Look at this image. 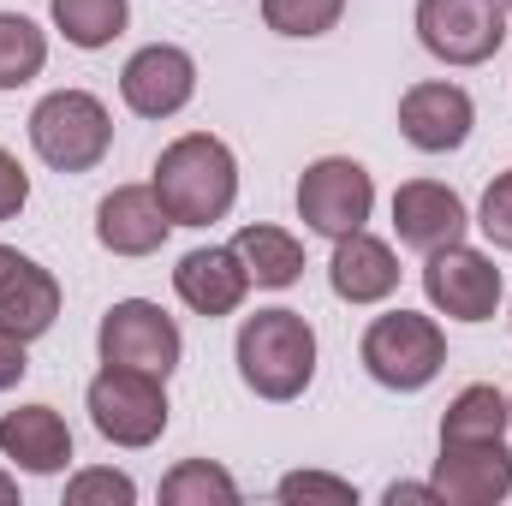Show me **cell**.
<instances>
[{
	"mask_svg": "<svg viewBox=\"0 0 512 506\" xmlns=\"http://www.w3.org/2000/svg\"><path fill=\"white\" fill-rule=\"evenodd\" d=\"M149 185L173 215V227H215L239 203V155L215 131H185L155 155Z\"/></svg>",
	"mask_w": 512,
	"mask_h": 506,
	"instance_id": "cell-1",
	"label": "cell"
},
{
	"mask_svg": "<svg viewBox=\"0 0 512 506\" xmlns=\"http://www.w3.org/2000/svg\"><path fill=\"white\" fill-rule=\"evenodd\" d=\"M233 358H239V376L251 387L256 399H298L310 381H316V328L274 304V310H256L239 322V340H233Z\"/></svg>",
	"mask_w": 512,
	"mask_h": 506,
	"instance_id": "cell-2",
	"label": "cell"
},
{
	"mask_svg": "<svg viewBox=\"0 0 512 506\" xmlns=\"http://www.w3.org/2000/svg\"><path fill=\"white\" fill-rule=\"evenodd\" d=\"M30 149L54 173H90L114 149V114L90 90H48L30 108Z\"/></svg>",
	"mask_w": 512,
	"mask_h": 506,
	"instance_id": "cell-3",
	"label": "cell"
},
{
	"mask_svg": "<svg viewBox=\"0 0 512 506\" xmlns=\"http://www.w3.org/2000/svg\"><path fill=\"white\" fill-rule=\"evenodd\" d=\"M358 364L370 381H382L387 393H423L429 381L447 370V334L435 316L417 310H387L364 328L358 340Z\"/></svg>",
	"mask_w": 512,
	"mask_h": 506,
	"instance_id": "cell-4",
	"label": "cell"
},
{
	"mask_svg": "<svg viewBox=\"0 0 512 506\" xmlns=\"http://www.w3.org/2000/svg\"><path fill=\"white\" fill-rule=\"evenodd\" d=\"M90 405V423L102 441L114 447H155L167 435V381L143 376V370H120V364H102V376L90 381L84 393Z\"/></svg>",
	"mask_w": 512,
	"mask_h": 506,
	"instance_id": "cell-5",
	"label": "cell"
},
{
	"mask_svg": "<svg viewBox=\"0 0 512 506\" xmlns=\"http://www.w3.org/2000/svg\"><path fill=\"white\" fill-rule=\"evenodd\" d=\"M370 209H376V179L364 161L352 155H322L304 167L298 179V221L322 239H346V233H364L370 227Z\"/></svg>",
	"mask_w": 512,
	"mask_h": 506,
	"instance_id": "cell-6",
	"label": "cell"
},
{
	"mask_svg": "<svg viewBox=\"0 0 512 506\" xmlns=\"http://www.w3.org/2000/svg\"><path fill=\"white\" fill-rule=\"evenodd\" d=\"M96 352H102V364L143 370V376L167 381L179 370V358H185V334H179V322H173L161 304H149V298H120V304H108V316H102V328H96Z\"/></svg>",
	"mask_w": 512,
	"mask_h": 506,
	"instance_id": "cell-7",
	"label": "cell"
},
{
	"mask_svg": "<svg viewBox=\"0 0 512 506\" xmlns=\"http://www.w3.org/2000/svg\"><path fill=\"white\" fill-rule=\"evenodd\" d=\"M507 0H417V42L441 66H483L507 42Z\"/></svg>",
	"mask_w": 512,
	"mask_h": 506,
	"instance_id": "cell-8",
	"label": "cell"
},
{
	"mask_svg": "<svg viewBox=\"0 0 512 506\" xmlns=\"http://www.w3.org/2000/svg\"><path fill=\"white\" fill-rule=\"evenodd\" d=\"M423 292H429V304H435V316H453V322H489L495 310H501V268H495V256L471 251L465 239L459 245H441V251H429L423 262Z\"/></svg>",
	"mask_w": 512,
	"mask_h": 506,
	"instance_id": "cell-9",
	"label": "cell"
},
{
	"mask_svg": "<svg viewBox=\"0 0 512 506\" xmlns=\"http://www.w3.org/2000/svg\"><path fill=\"white\" fill-rule=\"evenodd\" d=\"M197 96V60L179 42H149L137 48L120 72V102L137 120H173Z\"/></svg>",
	"mask_w": 512,
	"mask_h": 506,
	"instance_id": "cell-10",
	"label": "cell"
},
{
	"mask_svg": "<svg viewBox=\"0 0 512 506\" xmlns=\"http://www.w3.org/2000/svg\"><path fill=\"white\" fill-rule=\"evenodd\" d=\"M477 126V102L453 78H423L399 96V137L423 155H453Z\"/></svg>",
	"mask_w": 512,
	"mask_h": 506,
	"instance_id": "cell-11",
	"label": "cell"
},
{
	"mask_svg": "<svg viewBox=\"0 0 512 506\" xmlns=\"http://www.w3.org/2000/svg\"><path fill=\"white\" fill-rule=\"evenodd\" d=\"M429 483H435L441 506H501L512 495L507 441H441Z\"/></svg>",
	"mask_w": 512,
	"mask_h": 506,
	"instance_id": "cell-12",
	"label": "cell"
},
{
	"mask_svg": "<svg viewBox=\"0 0 512 506\" xmlns=\"http://www.w3.org/2000/svg\"><path fill=\"white\" fill-rule=\"evenodd\" d=\"M465 227H471V215H465V197L453 185H441V179H405L393 191V233H399L405 251L429 256V251H441V245H459Z\"/></svg>",
	"mask_w": 512,
	"mask_h": 506,
	"instance_id": "cell-13",
	"label": "cell"
},
{
	"mask_svg": "<svg viewBox=\"0 0 512 506\" xmlns=\"http://www.w3.org/2000/svg\"><path fill=\"white\" fill-rule=\"evenodd\" d=\"M173 233V215L161 209L155 185H114L96 203V245L114 256H155Z\"/></svg>",
	"mask_w": 512,
	"mask_h": 506,
	"instance_id": "cell-14",
	"label": "cell"
},
{
	"mask_svg": "<svg viewBox=\"0 0 512 506\" xmlns=\"http://www.w3.org/2000/svg\"><path fill=\"white\" fill-rule=\"evenodd\" d=\"M173 292H179V304L185 310H197V316H233L239 304H245V292H251V274H245V262L233 245H197V251L179 256V268H173Z\"/></svg>",
	"mask_w": 512,
	"mask_h": 506,
	"instance_id": "cell-15",
	"label": "cell"
},
{
	"mask_svg": "<svg viewBox=\"0 0 512 506\" xmlns=\"http://www.w3.org/2000/svg\"><path fill=\"white\" fill-rule=\"evenodd\" d=\"M0 459L30 477H60L72 465V429L54 405H18L0 417Z\"/></svg>",
	"mask_w": 512,
	"mask_h": 506,
	"instance_id": "cell-16",
	"label": "cell"
},
{
	"mask_svg": "<svg viewBox=\"0 0 512 506\" xmlns=\"http://www.w3.org/2000/svg\"><path fill=\"white\" fill-rule=\"evenodd\" d=\"M328 286L340 304H382L399 292V256L370 227L346 233V239H334V256H328Z\"/></svg>",
	"mask_w": 512,
	"mask_h": 506,
	"instance_id": "cell-17",
	"label": "cell"
},
{
	"mask_svg": "<svg viewBox=\"0 0 512 506\" xmlns=\"http://www.w3.org/2000/svg\"><path fill=\"white\" fill-rule=\"evenodd\" d=\"M60 322V280L42 262H18V274L0 286V328H12L18 340H42Z\"/></svg>",
	"mask_w": 512,
	"mask_h": 506,
	"instance_id": "cell-18",
	"label": "cell"
},
{
	"mask_svg": "<svg viewBox=\"0 0 512 506\" xmlns=\"http://www.w3.org/2000/svg\"><path fill=\"white\" fill-rule=\"evenodd\" d=\"M233 251L245 262V274H251V286H268V292H286V286H298L304 280V245L286 233V227H239L233 233Z\"/></svg>",
	"mask_w": 512,
	"mask_h": 506,
	"instance_id": "cell-19",
	"label": "cell"
},
{
	"mask_svg": "<svg viewBox=\"0 0 512 506\" xmlns=\"http://www.w3.org/2000/svg\"><path fill=\"white\" fill-rule=\"evenodd\" d=\"M507 429H512L507 393L489 387V381L459 387L447 417H441V441H507Z\"/></svg>",
	"mask_w": 512,
	"mask_h": 506,
	"instance_id": "cell-20",
	"label": "cell"
},
{
	"mask_svg": "<svg viewBox=\"0 0 512 506\" xmlns=\"http://www.w3.org/2000/svg\"><path fill=\"white\" fill-rule=\"evenodd\" d=\"M48 18H54V30H60L72 48L96 54V48H108L114 36H126L131 0H48Z\"/></svg>",
	"mask_w": 512,
	"mask_h": 506,
	"instance_id": "cell-21",
	"label": "cell"
},
{
	"mask_svg": "<svg viewBox=\"0 0 512 506\" xmlns=\"http://www.w3.org/2000/svg\"><path fill=\"white\" fill-rule=\"evenodd\" d=\"M48 66V30L24 12H0V90H24Z\"/></svg>",
	"mask_w": 512,
	"mask_h": 506,
	"instance_id": "cell-22",
	"label": "cell"
},
{
	"mask_svg": "<svg viewBox=\"0 0 512 506\" xmlns=\"http://www.w3.org/2000/svg\"><path fill=\"white\" fill-rule=\"evenodd\" d=\"M161 501L167 506H233L239 501V483L215 459H185V465H173L161 477Z\"/></svg>",
	"mask_w": 512,
	"mask_h": 506,
	"instance_id": "cell-23",
	"label": "cell"
},
{
	"mask_svg": "<svg viewBox=\"0 0 512 506\" xmlns=\"http://www.w3.org/2000/svg\"><path fill=\"white\" fill-rule=\"evenodd\" d=\"M340 18H346V0H262V24L274 36H292V42L328 36Z\"/></svg>",
	"mask_w": 512,
	"mask_h": 506,
	"instance_id": "cell-24",
	"label": "cell"
},
{
	"mask_svg": "<svg viewBox=\"0 0 512 506\" xmlns=\"http://www.w3.org/2000/svg\"><path fill=\"white\" fill-rule=\"evenodd\" d=\"M131 501H137V483L114 465L72 471V483H66V506H131Z\"/></svg>",
	"mask_w": 512,
	"mask_h": 506,
	"instance_id": "cell-25",
	"label": "cell"
},
{
	"mask_svg": "<svg viewBox=\"0 0 512 506\" xmlns=\"http://www.w3.org/2000/svg\"><path fill=\"white\" fill-rule=\"evenodd\" d=\"M274 495L286 506H304V501H328V506H358V489L346 477H328V471H286L274 483Z\"/></svg>",
	"mask_w": 512,
	"mask_h": 506,
	"instance_id": "cell-26",
	"label": "cell"
},
{
	"mask_svg": "<svg viewBox=\"0 0 512 506\" xmlns=\"http://www.w3.org/2000/svg\"><path fill=\"white\" fill-rule=\"evenodd\" d=\"M477 227H483V239H489L495 251H512V167L489 179V191H483V203H477Z\"/></svg>",
	"mask_w": 512,
	"mask_h": 506,
	"instance_id": "cell-27",
	"label": "cell"
},
{
	"mask_svg": "<svg viewBox=\"0 0 512 506\" xmlns=\"http://www.w3.org/2000/svg\"><path fill=\"white\" fill-rule=\"evenodd\" d=\"M24 203H30V173L18 167L12 149H0V221H12Z\"/></svg>",
	"mask_w": 512,
	"mask_h": 506,
	"instance_id": "cell-28",
	"label": "cell"
},
{
	"mask_svg": "<svg viewBox=\"0 0 512 506\" xmlns=\"http://www.w3.org/2000/svg\"><path fill=\"white\" fill-rule=\"evenodd\" d=\"M24 346H30V340H18L12 328H0V393L30 376V352H24Z\"/></svg>",
	"mask_w": 512,
	"mask_h": 506,
	"instance_id": "cell-29",
	"label": "cell"
},
{
	"mask_svg": "<svg viewBox=\"0 0 512 506\" xmlns=\"http://www.w3.org/2000/svg\"><path fill=\"white\" fill-rule=\"evenodd\" d=\"M387 506H399V501H417V506H441V495H435V483H387Z\"/></svg>",
	"mask_w": 512,
	"mask_h": 506,
	"instance_id": "cell-30",
	"label": "cell"
},
{
	"mask_svg": "<svg viewBox=\"0 0 512 506\" xmlns=\"http://www.w3.org/2000/svg\"><path fill=\"white\" fill-rule=\"evenodd\" d=\"M18 262H24V251H12V245H0V286L18 274Z\"/></svg>",
	"mask_w": 512,
	"mask_h": 506,
	"instance_id": "cell-31",
	"label": "cell"
},
{
	"mask_svg": "<svg viewBox=\"0 0 512 506\" xmlns=\"http://www.w3.org/2000/svg\"><path fill=\"white\" fill-rule=\"evenodd\" d=\"M0 506H18V483H12L6 471H0Z\"/></svg>",
	"mask_w": 512,
	"mask_h": 506,
	"instance_id": "cell-32",
	"label": "cell"
},
{
	"mask_svg": "<svg viewBox=\"0 0 512 506\" xmlns=\"http://www.w3.org/2000/svg\"><path fill=\"white\" fill-rule=\"evenodd\" d=\"M507 411H512V393H507Z\"/></svg>",
	"mask_w": 512,
	"mask_h": 506,
	"instance_id": "cell-33",
	"label": "cell"
},
{
	"mask_svg": "<svg viewBox=\"0 0 512 506\" xmlns=\"http://www.w3.org/2000/svg\"><path fill=\"white\" fill-rule=\"evenodd\" d=\"M507 12H512V0H507Z\"/></svg>",
	"mask_w": 512,
	"mask_h": 506,
	"instance_id": "cell-34",
	"label": "cell"
}]
</instances>
